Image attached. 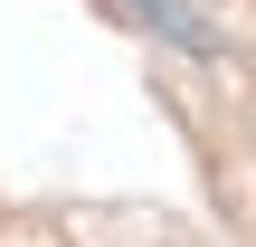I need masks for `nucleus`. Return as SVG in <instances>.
Listing matches in <instances>:
<instances>
[{
	"mask_svg": "<svg viewBox=\"0 0 256 247\" xmlns=\"http://www.w3.org/2000/svg\"><path fill=\"white\" fill-rule=\"evenodd\" d=\"M133 10H142V19L171 38V48H209V19H200L190 0H133Z\"/></svg>",
	"mask_w": 256,
	"mask_h": 247,
	"instance_id": "nucleus-1",
	"label": "nucleus"
}]
</instances>
